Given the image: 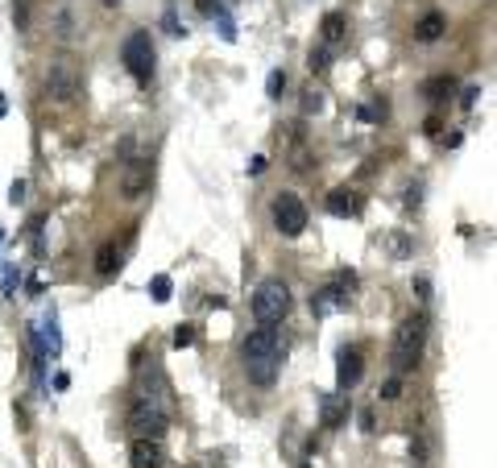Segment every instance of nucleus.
Returning <instances> with one entry per match:
<instances>
[{"instance_id": "nucleus-18", "label": "nucleus", "mask_w": 497, "mask_h": 468, "mask_svg": "<svg viewBox=\"0 0 497 468\" xmlns=\"http://www.w3.org/2000/svg\"><path fill=\"white\" fill-rule=\"evenodd\" d=\"M195 332H199L195 324H178V328H174V348H191V344H195Z\"/></svg>"}, {"instance_id": "nucleus-22", "label": "nucleus", "mask_w": 497, "mask_h": 468, "mask_svg": "<svg viewBox=\"0 0 497 468\" xmlns=\"http://www.w3.org/2000/svg\"><path fill=\"white\" fill-rule=\"evenodd\" d=\"M149 290H153V299H158V303H166V299H170V278H166V274H158V278L149 282Z\"/></svg>"}, {"instance_id": "nucleus-31", "label": "nucleus", "mask_w": 497, "mask_h": 468, "mask_svg": "<svg viewBox=\"0 0 497 468\" xmlns=\"http://www.w3.org/2000/svg\"><path fill=\"white\" fill-rule=\"evenodd\" d=\"M104 4H108V8H116V4H120V0H104Z\"/></svg>"}, {"instance_id": "nucleus-11", "label": "nucleus", "mask_w": 497, "mask_h": 468, "mask_svg": "<svg viewBox=\"0 0 497 468\" xmlns=\"http://www.w3.org/2000/svg\"><path fill=\"white\" fill-rule=\"evenodd\" d=\"M129 460H133V468H166V448H162V440L133 436V444H129Z\"/></svg>"}, {"instance_id": "nucleus-28", "label": "nucleus", "mask_w": 497, "mask_h": 468, "mask_svg": "<svg viewBox=\"0 0 497 468\" xmlns=\"http://www.w3.org/2000/svg\"><path fill=\"white\" fill-rule=\"evenodd\" d=\"M21 195H25V182H12V191H8V199H12V203H21Z\"/></svg>"}, {"instance_id": "nucleus-20", "label": "nucleus", "mask_w": 497, "mask_h": 468, "mask_svg": "<svg viewBox=\"0 0 497 468\" xmlns=\"http://www.w3.org/2000/svg\"><path fill=\"white\" fill-rule=\"evenodd\" d=\"M344 419V411H340V402L336 398H323V427H336Z\"/></svg>"}, {"instance_id": "nucleus-26", "label": "nucleus", "mask_w": 497, "mask_h": 468, "mask_svg": "<svg viewBox=\"0 0 497 468\" xmlns=\"http://www.w3.org/2000/svg\"><path fill=\"white\" fill-rule=\"evenodd\" d=\"M415 290H419V299H423V303L431 299V282H427V278H415Z\"/></svg>"}, {"instance_id": "nucleus-25", "label": "nucleus", "mask_w": 497, "mask_h": 468, "mask_svg": "<svg viewBox=\"0 0 497 468\" xmlns=\"http://www.w3.org/2000/svg\"><path fill=\"white\" fill-rule=\"evenodd\" d=\"M311 71H315V75H319V71H328V54H323V50H319V54H311Z\"/></svg>"}, {"instance_id": "nucleus-4", "label": "nucleus", "mask_w": 497, "mask_h": 468, "mask_svg": "<svg viewBox=\"0 0 497 468\" xmlns=\"http://www.w3.org/2000/svg\"><path fill=\"white\" fill-rule=\"evenodd\" d=\"M120 58H124V66H129V75L145 87L149 79H153V62H158V50H153V37H149V29H133L129 37H124V46H120Z\"/></svg>"}, {"instance_id": "nucleus-14", "label": "nucleus", "mask_w": 497, "mask_h": 468, "mask_svg": "<svg viewBox=\"0 0 497 468\" xmlns=\"http://www.w3.org/2000/svg\"><path fill=\"white\" fill-rule=\"evenodd\" d=\"M444 33H448V17H444V12H427V17L415 25V41H423V46L440 41Z\"/></svg>"}, {"instance_id": "nucleus-8", "label": "nucleus", "mask_w": 497, "mask_h": 468, "mask_svg": "<svg viewBox=\"0 0 497 468\" xmlns=\"http://www.w3.org/2000/svg\"><path fill=\"white\" fill-rule=\"evenodd\" d=\"M137 398H145V402H153V406H162L170 415V382H166V373H162V365L153 357L141 365V390H137Z\"/></svg>"}, {"instance_id": "nucleus-16", "label": "nucleus", "mask_w": 497, "mask_h": 468, "mask_svg": "<svg viewBox=\"0 0 497 468\" xmlns=\"http://www.w3.org/2000/svg\"><path fill=\"white\" fill-rule=\"evenodd\" d=\"M452 91H456V79H448V75H435V79H427V83H423V95H427V100H435V104H440V100H448Z\"/></svg>"}, {"instance_id": "nucleus-30", "label": "nucleus", "mask_w": 497, "mask_h": 468, "mask_svg": "<svg viewBox=\"0 0 497 468\" xmlns=\"http://www.w3.org/2000/svg\"><path fill=\"white\" fill-rule=\"evenodd\" d=\"M195 4H199V12H212V8H216V0H195Z\"/></svg>"}, {"instance_id": "nucleus-23", "label": "nucleus", "mask_w": 497, "mask_h": 468, "mask_svg": "<svg viewBox=\"0 0 497 468\" xmlns=\"http://www.w3.org/2000/svg\"><path fill=\"white\" fill-rule=\"evenodd\" d=\"M282 87H286V75H282V71H274V75H270V83H265V91H270V95H282Z\"/></svg>"}, {"instance_id": "nucleus-27", "label": "nucleus", "mask_w": 497, "mask_h": 468, "mask_svg": "<svg viewBox=\"0 0 497 468\" xmlns=\"http://www.w3.org/2000/svg\"><path fill=\"white\" fill-rule=\"evenodd\" d=\"M265 166H270V162H265V158H261V153H257V158H253V162H249V174H261V170H265Z\"/></svg>"}, {"instance_id": "nucleus-21", "label": "nucleus", "mask_w": 497, "mask_h": 468, "mask_svg": "<svg viewBox=\"0 0 497 468\" xmlns=\"http://www.w3.org/2000/svg\"><path fill=\"white\" fill-rule=\"evenodd\" d=\"M386 112H390V108H386V100H382V95H377L373 104H365V108H361V116H365V120H386Z\"/></svg>"}, {"instance_id": "nucleus-10", "label": "nucleus", "mask_w": 497, "mask_h": 468, "mask_svg": "<svg viewBox=\"0 0 497 468\" xmlns=\"http://www.w3.org/2000/svg\"><path fill=\"white\" fill-rule=\"evenodd\" d=\"M357 286V274H340L332 286H323V290H315L311 294V311L315 315H328V311H344L348 307V290Z\"/></svg>"}, {"instance_id": "nucleus-5", "label": "nucleus", "mask_w": 497, "mask_h": 468, "mask_svg": "<svg viewBox=\"0 0 497 468\" xmlns=\"http://www.w3.org/2000/svg\"><path fill=\"white\" fill-rule=\"evenodd\" d=\"M270 216H274V228H278L282 236H303V232H307V203H303L299 195H290V191L274 195Z\"/></svg>"}, {"instance_id": "nucleus-19", "label": "nucleus", "mask_w": 497, "mask_h": 468, "mask_svg": "<svg viewBox=\"0 0 497 468\" xmlns=\"http://www.w3.org/2000/svg\"><path fill=\"white\" fill-rule=\"evenodd\" d=\"M382 402H398L402 398V377H390V382H382V394H377Z\"/></svg>"}, {"instance_id": "nucleus-9", "label": "nucleus", "mask_w": 497, "mask_h": 468, "mask_svg": "<svg viewBox=\"0 0 497 468\" xmlns=\"http://www.w3.org/2000/svg\"><path fill=\"white\" fill-rule=\"evenodd\" d=\"M153 182V162L149 158H129L120 166V195L124 199H141Z\"/></svg>"}, {"instance_id": "nucleus-17", "label": "nucleus", "mask_w": 497, "mask_h": 468, "mask_svg": "<svg viewBox=\"0 0 497 468\" xmlns=\"http://www.w3.org/2000/svg\"><path fill=\"white\" fill-rule=\"evenodd\" d=\"M344 29H348L344 17H340V12H328V17H323V46H340V41H344Z\"/></svg>"}, {"instance_id": "nucleus-6", "label": "nucleus", "mask_w": 497, "mask_h": 468, "mask_svg": "<svg viewBox=\"0 0 497 468\" xmlns=\"http://www.w3.org/2000/svg\"><path fill=\"white\" fill-rule=\"evenodd\" d=\"M166 423H170V415H166L162 406H153V402H145V398H133V402H129V431H133V436L162 440V436H166Z\"/></svg>"}, {"instance_id": "nucleus-13", "label": "nucleus", "mask_w": 497, "mask_h": 468, "mask_svg": "<svg viewBox=\"0 0 497 468\" xmlns=\"http://www.w3.org/2000/svg\"><path fill=\"white\" fill-rule=\"evenodd\" d=\"M328 212L340 216V220H353V216H361V195L348 191V187H336V191L328 195Z\"/></svg>"}, {"instance_id": "nucleus-7", "label": "nucleus", "mask_w": 497, "mask_h": 468, "mask_svg": "<svg viewBox=\"0 0 497 468\" xmlns=\"http://www.w3.org/2000/svg\"><path fill=\"white\" fill-rule=\"evenodd\" d=\"M46 95H50L54 104H75V100L83 95V75H79V66L54 62L50 75H46Z\"/></svg>"}, {"instance_id": "nucleus-29", "label": "nucleus", "mask_w": 497, "mask_h": 468, "mask_svg": "<svg viewBox=\"0 0 497 468\" xmlns=\"http://www.w3.org/2000/svg\"><path fill=\"white\" fill-rule=\"evenodd\" d=\"M361 431H373V411H361Z\"/></svg>"}, {"instance_id": "nucleus-15", "label": "nucleus", "mask_w": 497, "mask_h": 468, "mask_svg": "<svg viewBox=\"0 0 497 468\" xmlns=\"http://www.w3.org/2000/svg\"><path fill=\"white\" fill-rule=\"evenodd\" d=\"M116 270H120V249H116L112 241H104V245L95 249V274H100V278H112Z\"/></svg>"}, {"instance_id": "nucleus-1", "label": "nucleus", "mask_w": 497, "mask_h": 468, "mask_svg": "<svg viewBox=\"0 0 497 468\" xmlns=\"http://www.w3.org/2000/svg\"><path fill=\"white\" fill-rule=\"evenodd\" d=\"M241 361H245V377H249L253 386H261V390L274 386L278 373H282V336H278L270 324H261L257 332L245 336Z\"/></svg>"}, {"instance_id": "nucleus-12", "label": "nucleus", "mask_w": 497, "mask_h": 468, "mask_svg": "<svg viewBox=\"0 0 497 468\" xmlns=\"http://www.w3.org/2000/svg\"><path fill=\"white\" fill-rule=\"evenodd\" d=\"M361 373H365V357H361V348H340L336 386H340V390H353V386L361 382Z\"/></svg>"}, {"instance_id": "nucleus-24", "label": "nucleus", "mask_w": 497, "mask_h": 468, "mask_svg": "<svg viewBox=\"0 0 497 468\" xmlns=\"http://www.w3.org/2000/svg\"><path fill=\"white\" fill-rule=\"evenodd\" d=\"M303 100H307V104H303L307 112H319V108H323V95H319V91H307Z\"/></svg>"}, {"instance_id": "nucleus-3", "label": "nucleus", "mask_w": 497, "mask_h": 468, "mask_svg": "<svg viewBox=\"0 0 497 468\" xmlns=\"http://www.w3.org/2000/svg\"><path fill=\"white\" fill-rule=\"evenodd\" d=\"M423 344H427V319H423V315H411V319L398 328V336H394V369H398V377L419 365Z\"/></svg>"}, {"instance_id": "nucleus-2", "label": "nucleus", "mask_w": 497, "mask_h": 468, "mask_svg": "<svg viewBox=\"0 0 497 468\" xmlns=\"http://www.w3.org/2000/svg\"><path fill=\"white\" fill-rule=\"evenodd\" d=\"M253 315H257V324L278 328V324L290 315V286H286L282 278H265V282L253 290Z\"/></svg>"}, {"instance_id": "nucleus-32", "label": "nucleus", "mask_w": 497, "mask_h": 468, "mask_svg": "<svg viewBox=\"0 0 497 468\" xmlns=\"http://www.w3.org/2000/svg\"><path fill=\"white\" fill-rule=\"evenodd\" d=\"M303 468H307V465H303Z\"/></svg>"}]
</instances>
